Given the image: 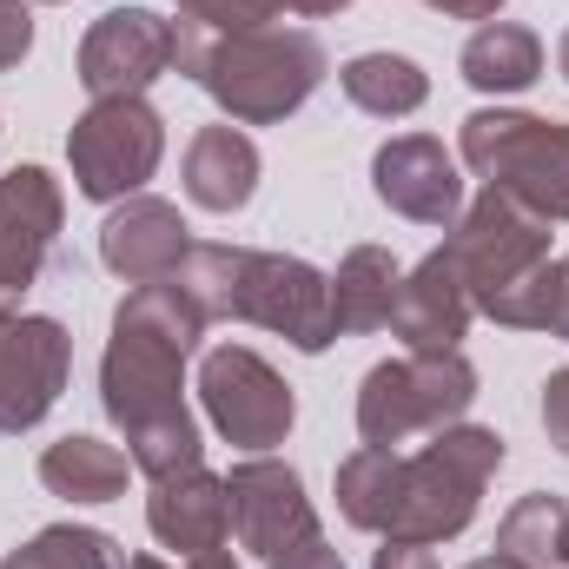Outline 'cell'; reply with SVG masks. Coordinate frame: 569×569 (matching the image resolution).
I'll use <instances>...</instances> for the list:
<instances>
[{"mask_svg":"<svg viewBox=\"0 0 569 569\" xmlns=\"http://www.w3.org/2000/svg\"><path fill=\"white\" fill-rule=\"evenodd\" d=\"M172 67L232 120V127H279L331 73L318 33L305 27H246L212 33L199 20H172Z\"/></svg>","mask_w":569,"mask_h":569,"instance_id":"cell-1","label":"cell"},{"mask_svg":"<svg viewBox=\"0 0 569 569\" xmlns=\"http://www.w3.org/2000/svg\"><path fill=\"white\" fill-rule=\"evenodd\" d=\"M199 338H206V311L172 279L120 298L100 358V405L127 437L186 411V358L199 351Z\"/></svg>","mask_w":569,"mask_h":569,"instance_id":"cell-2","label":"cell"},{"mask_svg":"<svg viewBox=\"0 0 569 569\" xmlns=\"http://www.w3.org/2000/svg\"><path fill=\"white\" fill-rule=\"evenodd\" d=\"M503 470V437L483 425H450L437 430L418 457H405L398 477V517L385 537L405 543H450L477 523V503L490 490V477Z\"/></svg>","mask_w":569,"mask_h":569,"instance_id":"cell-3","label":"cell"},{"mask_svg":"<svg viewBox=\"0 0 569 569\" xmlns=\"http://www.w3.org/2000/svg\"><path fill=\"white\" fill-rule=\"evenodd\" d=\"M463 166L510 192L517 206H530L537 219H569V127L563 120H543V113H503V107H483L463 120L457 133Z\"/></svg>","mask_w":569,"mask_h":569,"instance_id":"cell-4","label":"cell"},{"mask_svg":"<svg viewBox=\"0 0 569 569\" xmlns=\"http://www.w3.org/2000/svg\"><path fill=\"white\" fill-rule=\"evenodd\" d=\"M477 405V371L463 351H405L391 365H371L358 385V437L378 450L411 443L418 430H450Z\"/></svg>","mask_w":569,"mask_h":569,"instance_id":"cell-5","label":"cell"},{"mask_svg":"<svg viewBox=\"0 0 569 569\" xmlns=\"http://www.w3.org/2000/svg\"><path fill=\"white\" fill-rule=\"evenodd\" d=\"M226 318L239 325H259V331H279L291 351H325L338 338V318H331V279L291 252H252L239 246L232 252V298H226Z\"/></svg>","mask_w":569,"mask_h":569,"instance_id":"cell-6","label":"cell"},{"mask_svg":"<svg viewBox=\"0 0 569 569\" xmlns=\"http://www.w3.org/2000/svg\"><path fill=\"white\" fill-rule=\"evenodd\" d=\"M166 159V120L146 107V100H93L73 133H67V166H73V186L80 199L93 206H120L133 199L146 179L159 172Z\"/></svg>","mask_w":569,"mask_h":569,"instance_id":"cell-7","label":"cell"},{"mask_svg":"<svg viewBox=\"0 0 569 569\" xmlns=\"http://www.w3.org/2000/svg\"><path fill=\"white\" fill-rule=\"evenodd\" d=\"M443 252H450L457 279L470 291V305L483 311L497 291H510L523 272H537V266L550 259V219H537V212L517 206L510 192L483 186V192L463 206V219L450 226Z\"/></svg>","mask_w":569,"mask_h":569,"instance_id":"cell-8","label":"cell"},{"mask_svg":"<svg viewBox=\"0 0 569 569\" xmlns=\"http://www.w3.org/2000/svg\"><path fill=\"white\" fill-rule=\"evenodd\" d=\"M199 405L212 430L239 450H272L291 437V418H298V398L279 371L252 351V345H212L199 358Z\"/></svg>","mask_w":569,"mask_h":569,"instance_id":"cell-9","label":"cell"},{"mask_svg":"<svg viewBox=\"0 0 569 569\" xmlns=\"http://www.w3.org/2000/svg\"><path fill=\"white\" fill-rule=\"evenodd\" d=\"M73 338L60 318H20L0 311V437L33 430L67 391Z\"/></svg>","mask_w":569,"mask_h":569,"instance_id":"cell-10","label":"cell"},{"mask_svg":"<svg viewBox=\"0 0 569 569\" xmlns=\"http://www.w3.org/2000/svg\"><path fill=\"white\" fill-rule=\"evenodd\" d=\"M172 20H159L152 7H113L87 27L73 67L93 100H146V87L172 73Z\"/></svg>","mask_w":569,"mask_h":569,"instance_id":"cell-11","label":"cell"},{"mask_svg":"<svg viewBox=\"0 0 569 569\" xmlns=\"http://www.w3.org/2000/svg\"><path fill=\"white\" fill-rule=\"evenodd\" d=\"M60 226H67V199H60V179L47 166H13L0 179V311H13L47 259L60 252Z\"/></svg>","mask_w":569,"mask_h":569,"instance_id":"cell-12","label":"cell"},{"mask_svg":"<svg viewBox=\"0 0 569 569\" xmlns=\"http://www.w3.org/2000/svg\"><path fill=\"white\" fill-rule=\"evenodd\" d=\"M226 510H232V537L252 557H284L305 537H318V510L305 497V477L279 457H246L226 470Z\"/></svg>","mask_w":569,"mask_h":569,"instance_id":"cell-13","label":"cell"},{"mask_svg":"<svg viewBox=\"0 0 569 569\" xmlns=\"http://www.w3.org/2000/svg\"><path fill=\"white\" fill-rule=\"evenodd\" d=\"M371 186L378 199L411 219V226H457L463 219V179H457V159L443 152V140L430 133H398V140L378 146L371 159Z\"/></svg>","mask_w":569,"mask_h":569,"instance_id":"cell-14","label":"cell"},{"mask_svg":"<svg viewBox=\"0 0 569 569\" xmlns=\"http://www.w3.org/2000/svg\"><path fill=\"white\" fill-rule=\"evenodd\" d=\"M186 252H192V239H186L179 206L146 199V192L120 199V206L107 212V226H100V266H107L113 279H127V284L172 279Z\"/></svg>","mask_w":569,"mask_h":569,"instance_id":"cell-15","label":"cell"},{"mask_svg":"<svg viewBox=\"0 0 569 569\" xmlns=\"http://www.w3.org/2000/svg\"><path fill=\"white\" fill-rule=\"evenodd\" d=\"M470 318H477V305H470V291H463L443 246L430 252L418 272H405L398 305H391V331L405 338V351H457Z\"/></svg>","mask_w":569,"mask_h":569,"instance_id":"cell-16","label":"cell"},{"mask_svg":"<svg viewBox=\"0 0 569 569\" xmlns=\"http://www.w3.org/2000/svg\"><path fill=\"white\" fill-rule=\"evenodd\" d=\"M146 530L166 543V550H219L232 537V510H226V477H212L206 463L179 470V477H159L152 497H146Z\"/></svg>","mask_w":569,"mask_h":569,"instance_id":"cell-17","label":"cell"},{"mask_svg":"<svg viewBox=\"0 0 569 569\" xmlns=\"http://www.w3.org/2000/svg\"><path fill=\"white\" fill-rule=\"evenodd\" d=\"M259 146L246 140L232 120L226 127H199L186 146V199L206 212H246L259 192Z\"/></svg>","mask_w":569,"mask_h":569,"instance_id":"cell-18","label":"cell"},{"mask_svg":"<svg viewBox=\"0 0 569 569\" xmlns=\"http://www.w3.org/2000/svg\"><path fill=\"white\" fill-rule=\"evenodd\" d=\"M398 259L385 246H351L331 272V318H338V338H365V331H385L391 325V305H398Z\"/></svg>","mask_w":569,"mask_h":569,"instance_id":"cell-19","label":"cell"},{"mask_svg":"<svg viewBox=\"0 0 569 569\" xmlns=\"http://www.w3.org/2000/svg\"><path fill=\"white\" fill-rule=\"evenodd\" d=\"M457 73L477 87V93H530L537 80H543V40L530 33V27H517V20H483L470 40H463V53H457Z\"/></svg>","mask_w":569,"mask_h":569,"instance_id":"cell-20","label":"cell"},{"mask_svg":"<svg viewBox=\"0 0 569 569\" xmlns=\"http://www.w3.org/2000/svg\"><path fill=\"white\" fill-rule=\"evenodd\" d=\"M133 477V457L100 437H60L40 450V483L67 503H120Z\"/></svg>","mask_w":569,"mask_h":569,"instance_id":"cell-21","label":"cell"},{"mask_svg":"<svg viewBox=\"0 0 569 569\" xmlns=\"http://www.w3.org/2000/svg\"><path fill=\"white\" fill-rule=\"evenodd\" d=\"M338 87L371 120H411L430 100V73L411 53H358V60L338 67Z\"/></svg>","mask_w":569,"mask_h":569,"instance_id":"cell-22","label":"cell"},{"mask_svg":"<svg viewBox=\"0 0 569 569\" xmlns=\"http://www.w3.org/2000/svg\"><path fill=\"white\" fill-rule=\"evenodd\" d=\"M398 477H405V457H398V450L358 443V450L338 463V510H345V523L385 537L391 517H398Z\"/></svg>","mask_w":569,"mask_h":569,"instance_id":"cell-23","label":"cell"},{"mask_svg":"<svg viewBox=\"0 0 569 569\" xmlns=\"http://www.w3.org/2000/svg\"><path fill=\"white\" fill-rule=\"evenodd\" d=\"M563 543H569V503L550 497V490H530L510 503V517L497 523V557L523 569H550L563 563Z\"/></svg>","mask_w":569,"mask_h":569,"instance_id":"cell-24","label":"cell"},{"mask_svg":"<svg viewBox=\"0 0 569 569\" xmlns=\"http://www.w3.org/2000/svg\"><path fill=\"white\" fill-rule=\"evenodd\" d=\"M0 569H127V550L107 530L87 523H47L27 550H13Z\"/></svg>","mask_w":569,"mask_h":569,"instance_id":"cell-25","label":"cell"},{"mask_svg":"<svg viewBox=\"0 0 569 569\" xmlns=\"http://www.w3.org/2000/svg\"><path fill=\"white\" fill-rule=\"evenodd\" d=\"M127 457H133V470L140 477H179V470H192V463H206V437H199V418L192 411H179V418H159V425H146L127 437Z\"/></svg>","mask_w":569,"mask_h":569,"instance_id":"cell-26","label":"cell"},{"mask_svg":"<svg viewBox=\"0 0 569 569\" xmlns=\"http://www.w3.org/2000/svg\"><path fill=\"white\" fill-rule=\"evenodd\" d=\"M291 0H179V20H199L212 33H246V27H272Z\"/></svg>","mask_w":569,"mask_h":569,"instance_id":"cell-27","label":"cell"},{"mask_svg":"<svg viewBox=\"0 0 569 569\" xmlns=\"http://www.w3.org/2000/svg\"><path fill=\"white\" fill-rule=\"evenodd\" d=\"M33 53V13L27 0H0V73H13Z\"/></svg>","mask_w":569,"mask_h":569,"instance_id":"cell-28","label":"cell"},{"mask_svg":"<svg viewBox=\"0 0 569 569\" xmlns=\"http://www.w3.org/2000/svg\"><path fill=\"white\" fill-rule=\"evenodd\" d=\"M543 430H550V443L569 457V371H550L543 378Z\"/></svg>","mask_w":569,"mask_h":569,"instance_id":"cell-29","label":"cell"},{"mask_svg":"<svg viewBox=\"0 0 569 569\" xmlns=\"http://www.w3.org/2000/svg\"><path fill=\"white\" fill-rule=\"evenodd\" d=\"M371 569H437L430 543H405V537H385V550L371 557Z\"/></svg>","mask_w":569,"mask_h":569,"instance_id":"cell-30","label":"cell"},{"mask_svg":"<svg viewBox=\"0 0 569 569\" xmlns=\"http://www.w3.org/2000/svg\"><path fill=\"white\" fill-rule=\"evenodd\" d=\"M266 569H345V557L325 543V537H305L298 550H284V557H272Z\"/></svg>","mask_w":569,"mask_h":569,"instance_id":"cell-31","label":"cell"},{"mask_svg":"<svg viewBox=\"0 0 569 569\" xmlns=\"http://www.w3.org/2000/svg\"><path fill=\"white\" fill-rule=\"evenodd\" d=\"M425 7L443 20H497L503 13V0H425Z\"/></svg>","mask_w":569,"mask_h":569,"instance_id":"cell-32","label":"cell"},{"mask_svg":"<svg viewBox=\"0 0 569 569\" xmlns=\"http://www.w3.org/2000/svg\"><path fill=\"white\" fill-rule=\"evenodd\" d=\"M550 338H569V259H557V298H550Z\"/></svg>","mask_w":569,"mask_h":569,"instance_id":"cell-33","label":"cell"},{"mask_svg":"<svg viewBox=\"0 0 569 569\" xmlns=\"http://www.w3.org/2000/svg\"><path fill=\"white\" fill-rule=\"evenodd\" d=\"M186 569H239V557L219 543V550H199V557H186Z\"/></svg>","mask_w":569,"mask_h":569,"instance_id":"cell-34","label":"cell"},{"mask_svg":"<svg viewBox=\"0 0 569 569\" xmlns=\"http://www.w3.org/2000/svg\"><path fill=\"white\" fill-rule=\"evenodd\" d=\"M351 0H291V13H311V20H325V13H345Z\"/></svg>","mask_w":569,"mask_h":569,"instance_id":"cell-35","label":"cell"},{"mask_svg":"<svg viewBox=\"0 0 569 569\" xmlns=\"http://www.w3.org/2000/svg\"><path fill=\"white\" fill-rule=\"evenodd\" d=\"M463 569H523V563H510V557H477V563H463Z\"/></svg>","mask_w":569,"mask_h":569,"instance_id":"cell-36","label":"cell"},{"mask_svg":"<svg viewBox=\"0 0 569 569\" xmlns=\"http://www.w3.org/2000/svg\"><path fill=\"white\" fill-rule=\"evenodd\" d=\"M557 67H563V80H569V27H563V40H557Z\"/></svg>","mask_w":569,"mask_h":569,"instance_id":"cell-37","label":"cell"},{"mask_svg":"<svg viewBox=\"0 0 569 569\" xmlns=\"http://www.w3.org/2000/svg\"><path fill=\"white\" fill-rule=\"evenodd\" d=\"M127 569H172V563H159V557H127Z\"/></svg>","mask_w":569,"mask_h":569,"instance_id":"cell-38","label":"cell"},{"mask_svg":"<svg viewBox=\"0 0 569 569\" xmlns=\"http://www.w3.org/2000/svg\"><path fill=\"white\" fill-rule=\"evenodd\" d=\"M40 7H60V0H40Z\"/></svg>","mask_w":569,"mask_h":569,"instance_id":"cell-39","label":"cell"},{"mask_svg":"<svg viewBox=\"0 0 569 569\" xmlns=\"http://www.w3.org/2000/svg\"><path fill=\"white\" fill-rule=\"evenodd\" d=\"M563 563H569V543H563Z\"/></svg>","mask_w":569,"mask_h":569,"instance_id":"cell-40","label":"cell"}]
</instances>
